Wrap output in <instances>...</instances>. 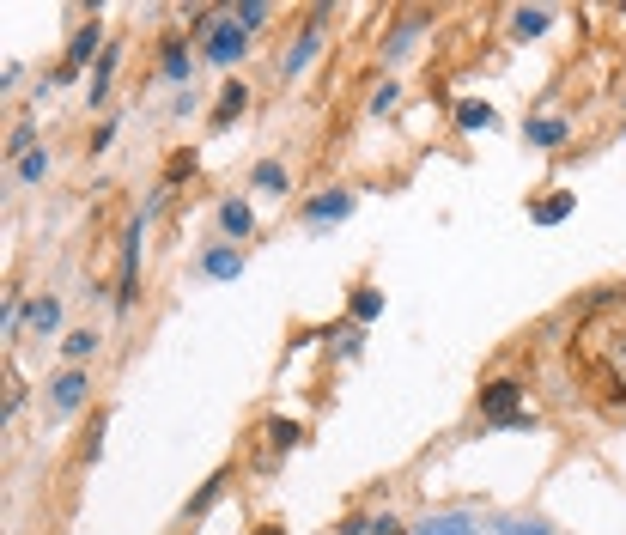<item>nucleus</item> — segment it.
I'll list each match as a JSON object with an SVG mask.
<instances>
[{
    "label": "nucleus",
    "mask_w": 626,
    "mask_h": 535,
    "mask_svg": "<svg viewBox=\"0 0 626 535\" xmlns=\"http://www.w3.org/2000/svg\"><path fill=\"white\" fill-rule=\"evenodd\" d=\"M268 438H274L280 450H292V444H304V426H298V420H268Z\"/></svg>",
    "instance_id": "412c9836"
},
{
    "label": "nucleus",
    "mask_w": 626,
    "mask_h": 535,
    "mask_svg": "<svg viewBox=\"0 0 626 535\" xmlns=\"http://www.w3.org/2000/svg\"><path fill=\"white\" fill-rule=\"evenodd\" d=\"M572 213V195H547V201H535V225H560Z\"/></svg>",
    "instance_id": "a211bd4d"
},
{
    "label": "nucleus",
    "mask_w": 626,
    "mask_h": 535,
    "mask_svg": "<svg viewBox=\"0 0 626 535\" xmlns=\"http://www.w3.org/2000/svg\"><path fill=\"white\" fill-rule=\"evenodd\" d=\"M456 122H462V128H493V110H487V104H462Z\"/></svg>",
    "instance_id": "5701e85b"
},
{
    "label": "nucleus",
    "mask_w": 626,
    "mask_h": 535,
    "mask_svg": "<svg viewBox=\"0 0 626 535\" xmlns=\"http://www.w3.org/2000/svg\"><path fill=\"white\" fill-rule=\"evenodd\" d=\"M219 481H225V475H213V481H207V487H201V493H195V505H189V511H207V505H213V499H219Z\"/></svg>",
    "instance_id": "a878e982"
},
{
    "label": "nucleus",
    "mask_w": 626,
    "mask_h": 535,
    "mask_svg": "<svg viewBox=\"0 0 626 535\" xmlns=\"http://www.w3.org/2000/svg\"><path fill=\"white\" fill-rule=\"evenodd\" d=\"M250 183H256V189H268V195H286V165H274V159H262V165L250 171Z\"/></svg>",
    "instance_id": "2eb2a0df"
},
{
    "label": "nucleus",
    "mask_w": 626,
    "mask_h": 535,
    "mask_svg": "<svg viewBox=\"0 0 626 535\" xmlns=\"http://www.w3.org/2000/svg\"><path fill=\"white\" fill-rule=\"evenodd\" d=\"M25 323H31L37 335L61 329V298H49V292H43V298H31V304H25Z\"/></svg>",
    "instance_id": "6e6552de"
},
{
    "label": "nucleus",
    "mask_w": 626,
    "mask_h": 535,
    "mask_svg": "<svg viewBox=\"0 0 626 535\" xmlns=\"http://www.w3.org/2000/svg\"><path fill=\"white\" fill-rule=\"evenodd\" d=\"M620 104H626V86H620Z\"/></svg>",
    "instance_id": "7c9ffc66"
},
{
    "label": "nucleus",
    "mask_w": 626,
    "mask_h": 535,
    "mask_svg": "<svg viewBox=\"0 0 626 535\" xmlns=\"http://www.w3.org/2000/svg\"><path fill=\"white\" fill-rule=\"evenodd\" d=\"M80 402H86V371H80V365H67L55 384H49V408H55V414H73Z\"/></svg>",
    "instance_id": "20e7f679"
},
{
    "label": "nucleus",
    "mask_w": 626,
    "mask_h": 535,
    "mask_svg": "<svg viewBox=\"0 0 626 535\" xmlns=\"http://www.w3.org/2000/svg\"><path fill=\"white\" fill-rule=\"evenodd\" d=\"M61 353H67V365H80V359L98 353V335H92V329H73V335L61 341Z\"/></svg>",
    "instance_id": "4468645a"
},
{
    "label": "nucleus",
    "mask_w": 626,
    "mask_h": 535,
    "mask_svg": "<svg viewBox=\"0 0 626 535\" xmlns=\"http://www.w3.org/2000/svg\"><path fill=\"white\" fill-rule=\"evenodd\" d=\"M371 535H408V529H402L396 517H377V523H371Z\"/></svg>",
    "instance_id": "bb28decb"
},
{
    "label": "nucleus",
    "mask_w": 626,
    "mask_h": 535,
    "mask_svg": "<svg viewBox=\"0 0 626 535\" xmlns=\"http://www.w3.org/2000/svg\"><path fill=\"white\" fill-rule=\"evenodd\" d=\"M195 61H189V49H183V37H171L165 43V73H171V80H183V73H189Z\"/></svg>",
    "instance_id": "aec40b11"
},
{
    "label": "nucleus",
    "mask_w": 626,
    "mask_h": 535,
    "mask_svg": "<svg viewBox=\"0 0 626 535\" xmlns=\"http://www.w3.org/2000/svg\"><path fill=\"white\" fill-rule=\"evenodd\" d=\"M396 98H402V86H383V92L371 98V116H389V110H396Z\"/></svg>",
    "instance_id": "393cba45"
},
{
    "label": "nucleus",
    "mask_w": 626,
    "mask_h": 535,
    "mask_svg": "<svg viewBox=\"0 0 626 535\" xmlns=\"http://www.w3.org/2000/svg\"><path fill=\"white\" fill-rule=\"evenodd\" d=\"M244 110H250V86H238V80H231V86L219 92V104H213V128H231Z\"/></svg>",
    "instance_id": "39448f33"
},
{
    "label": "nucleus",
    "mask_w": 626,
    "mask_h": 535,
    "mask_svg": "<svg viewBox=\"0 0 626 535\" xmlns=\"http://www.w3.org/2000/svg\"><path fill=\"white\" fill-rule=\"evenodd\" d=\"M317 49H323V37H317V31H304V37H298V49L280 61V73H286V80H292V73H304V61L317 55Z\"/></svg>",
    "instance_id": "f8f14e48"
},
{
    "label": "nucleus",
    "mask_w": 626,
    "mask_h": 535,
    "mask_svg": "<svg viewBox=\"0 0 626 535\" xmlns=\"http://www.w3.org/2000/svg\"><path fill=\"white\" fill-rule=\"evenodd\" d=\"M505 535H547L541 523H505Z\"/></svg>",
    "instance_id": "c85d7f7f"
},
{
    "label": "nucleus",
    "mask_w": 626,
    "mask_h": 535,
    "mask_svg": "<svg viewBox=\"0 0 626 535\" xmlns=\"http://www.w3.org/2000/svg\"><path fill=\"white\" fill-rule=\"evenodd\" d=\"M547 25H554V13H547V7H517V13H511V31H517V37H541Z\"/></svg>",
    "instance_id": "1a4fd4ad"
},
{
    "label": "nucleus",
    "mask_w": 626,
    "mask_h": 535,
    "mask_svg": "<svg viewBox=\"0 0 626 535\" xmlns=\"http://www.w3.org/2000/svg\"><path fill=\"white\" fill-rule=\"evenodd\" d=\"M43 171H49L43 152H25V159H19V183H43Z\"/></svg>",
    "instance_id": "b1692460"
},
{
    "label": "nucleus",
    "mask_w": 626,
    "mask_h": 535,
    "mask_svg": "<svg viewBox=\"0 0 626 535\" xmlns=\"http://www.w3.org/2000/svg\"><path fill=\"white\" fill-rule=\"evenodd\" d=\"M110 73H116V43H104V55H98V73H92V104H104L110 98Z\"/></svg>",
    "instance_id": "9d476101"
},
{
    "label": "nucleus",
    "mask_w": 626,
    "mask_h": 535,
    "mask_svg": "<svg viewBox=\"0 0 626 535\" xmlns=\"http://www.w3.org/2000/svg\"><path fill=\"white\" fill-rule=\"evenodd\" d=\"M219 232H225V238H244V232H250V207H244V201H225V207H219Z\"/></svg>",
    "instance_id": "9b49d317"
},
{
    "label": "nucleus",
    "mask_w": 626,
    "mask_h": 535,
    "mask_svg": "<svg viewBox=\"0 0 626 535\" xmlns=\"http://www.w3.org/2000/svg\"><path fill=\"white\" fill-rule=\"evenodd\" d=\"M572 365L584 371V384L608 402H626V286L596 298L578 335H572Z\"/></svg>",
    "instance_id": "f257e3e1"
},
{
    "label": "nucleus",
    "mask_w": 626,
    "mask_h": 535,
    "mask_svg": "<svg viewBox=\"0 0 626 535\" xmlns=\"http://www.w3.org/2000/svg\"><path fill=\"white\" fill-rule=\"evenodd\" d=\"M481 414L493 426H523V384H517V377H499V384L481 390Z\"/></svg>",
    "instance_id": "f03ea898"
},
{
    "label": "nucleus",
    "mask_w": 626,
    "mask_h": 535,
    "mask_svg": "<svg viewBox=\"0 0 626 535\" xmlns=\"http://www.w3.org/2000/svg\"><path fill=\"white\" fill-rule=\"evenodd\" d=\"M262 535H280V529H262Z\"/></svg>",
    "instance_id": "c756f323"
},
{
    "label": "nucleus",
    "mask_w": 626,
    "mask_h": 535,
    "mask_svg": "<svg viewBox=\"0 0 626 535\" xmlns=\"http://www.w3.org/2000/svg\"><path fill=\"white\" fill-rule=\"evenodd\" d=\"M335 535H371V523H365V517H347V523H341Z\"/></svg>",
    "instance_id": "cd10ccee"
},
{
    "label": "nucleus",
    "mask_w": 626,
    "mask_h": 535,
    "mask_svg": "<svg viewBox=\"0 0 626 535\" xmlns=\"http://www.w3.org/2000/svg\"><path fill=\"white\" fill-rule=\"evenodd\" d=\"M347 213H353V195H347V189H335V195H317V201L304 207V219H310V225H323V219H347Z\"/></svg>",
    "instance_id": "0eeeda50"
},
{
    "label": "nucleus",
    "mask_w": 626,
    "mask_h": 535,
    "mask_svg": "<svg viewBox=\"0 0 626 535\" xmlns=\"http://www.w3.org/2000/svg\"><path fill=\"white\" fill-rule=\"evenodd\" d=\"M92 49H98V25H80V31H73V43H67V67L92 61Z\"/></svg>",
    "instance_id": "ddd939ff"
},
{
    "label": "nucleus",
    "mask_w": 626,
    "mask_h": 535,
    "mask_svg": "<svg viewBox=\"0 0 626 535\" xmlns=\"http://www.w3.org/2000/svg\"><path fill=\"white\" fill-rule=\"evenodd\" d=\"M201 274H207V280H238V274H244V256L219 244V250H207V256H201Z\"/></svg>",
    "instance_id": "423d86ee"
},
{
    "label": "nucleus",
    "mask_w": 626,
    "mask_h": 535,
    "mask_svg": "<svg viewBox=\"0 0 626 535\" xmlns=\"http://www.w3.org/2000/svg\"><path fill=\"white\" fill-rule=\"evenodd\" d=\"M560 140H566V122H554V116L529 122V146H560Z\"/></svg>",
    "instance_id": "f3484780"
},
{
    "label": "nucleus",
    "mask_w": 626,
    "mask_h": 535,
    "mask_svg": "<svg viewBox=\"0 0 626 535\" xmlns=\"http://www.w3.org/2000/svg\"><path fill=\"white\" fill-rule=\"evenodd\" d=\"M371 317H383V292L377 286H359L353 292V323H371Z\"/></svg>",
    "instance_id": "dca6fc26"
},
{
    "label": "nucleus",
    "mask_w": 626,
    "mask_h": 535,
    "mask_svg": "<svg viewBox=\"0 0 626 535\" xmlns=\"http://www.w3.org/2000/svg\"><path fill=\"white\" fill-rule=\"evenodd\" d=\"M231 19H238L244 31H256V25H268V7L262 0H244V7H231Z\"/></svg>",
    "instance_id": "4be33fe9"
},
{
    "label": "nucleus",
    "mask_w": 626,
    "mask_h": 535,
    "mask_svg": "<svg viewBox=\"0 0 626 535\" xmlns=\"http://www.w3.org/2000/svg\"><path fill=\"white\" fill-rule=\"evenodd\" d=\"M420 535H475V523H468V517H432V523H420Z\"/></svg>",
    "instance_id": "6ab92c4d"
},
{
    "label": "nucleus",
    "mask_w": 626,
    "mask_h": 535,
    "mask_svg": "<svg viewBox=\"0 0 626 535\" xmlns=\"http://www.w3.org/2000/svg\"><path fill=\"white\" fill-rule=\"evenodd\" d=\"M244 49H250V37H244V25H238V19H219V25L207 31V49H201V55L225 67V61H238Z\"/></svg>",
    "instance_id": "7ed1b4c3"
}]
</instances>
